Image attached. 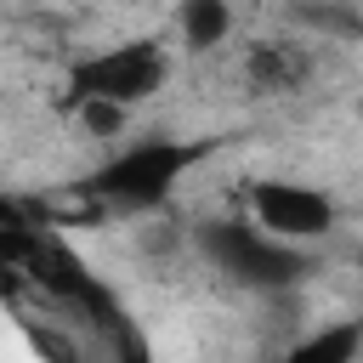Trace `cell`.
Here are the masks:
<instances>
[{
	"label": "cell",
	"mask_w": 363,
	"mask_h": 363,
	"mask_svg": "<svg viewBox=\"0 0 363 363\" xmlns=\"http://www.w3.org/2000/svg\"><path fill=\"white\" fill-rule=\"evenodd\" d=\"M227 28H233V6L227 0H182V40H187V51L221 45Z\"/></svg>",
	"instance_id": "5b68a950"
},
{
	"label": "cell",
	"mask_w": 363,
	"mask_h": 363,
	"mask_svg": "<svg viewBox=\"0 0 363 363\" xmlns=\"http://www.w3.org/2000/svg\"><path fill=\"white\" fill-rule=\"evenodd\" d=\"M79 108V125L91 130V136H113L119 125H125V113L130 108H113V102H96V96H85V102H74Z\"/></svg>",
	"instance_id": "ba28073f"
},
{
	"label": "cell",
	"mask_w": 363,
	"mask_h": 363,
	"mask_svg": "<svg viewBox=\"0 0 363 363\" xmlns=\"http://www.w3.org/2000/svg\"><path fill=\"white\" fill-rule=\"evenodd\" d=\"M113 357H119V363H147V340H142L130 323H113Z\"/></svg>",
	"instance_id": "9c48e42d"
},
{
	"label": "cell",
	"mask_w": 363,
	"mask_h": 363,
	"mask_svg": "<svg viewBox=\"0 0 363 363\" xmlns=\"http://www.w3.org/2000/svg\"><path fill=\"white\" fill-rule=\"evenodd\" d=\"M199 159V147H182V142H136L125 147L113 164H102L85 187L108 204H125V210H153L170 199V187L182 182V170Z\"/></svg>",
	"instance_id": "7a4b0ae2"
},
{
	"label": "cell",
	"mask_w": 363,
	"mask_h": 363,
	"mask_svg": "<svg viewBox=\"0 0 363 363\" xmlns=\"http://www.w3.org/2000/svg\"><path fill=\"white\" fill-rule=\"evenodd\" d=\"M250 216L261 233L284 238V244H306V238H329L335 233V199L301 182H255L250 187Z\"/></svg>",
	"instance_id": "277c9868"
},
{
	"label": "cell",
	"mask_w": 363,
	"mask_h": 363,
	"mask_svg": "<svg viewBox=\"0 0 363 363\" xmlns=\"http://www.w3.org/2000/svg\"><path fill=\"white\" fill-rule=\"evenodd\" d=\"M278 363H357V323H329Z\"/></svg>",
	"instance_id": "52a82bcc"
},
{
	"label": "cell",
	"mask_w": 363,
	"mask_h": 363,
	"mask_svg": "<svg viewBox=\"0 0 363 363\" xmlns=\"http://www.w3.org/2000/svg\"><path fill=\"white\" fill-rule=\"evenodd\" d=\"M301 74H306V57L289 45H255L250 51V79L261 91H289V85H301Z\"/></svg>",
	"instance_id": "8992f818"
},
{
	"label": "cell",
	"mask_w": 363,
	"mask_h": 363,
	"mask_svg": "<svg viewBox=\"0 0 363 363\" xmlns=\"http://www.w3.org/2000/svg\"><path fill=\"white\" fill-rule=\"evenodd\" d=\"M164 74H170L164 51L153 40H130V45H113L102 57H85L68 79V96L74 102L96 96V102H113V108H136L164 85Z\"/></svg>",
	"instance_id": "3957f363"
},
{
	"label": "cell",
	"mask_w": 363,
	"mask_h": 363,
	"mask_svg": "<svg viewBox=\"0 0 363 363\" xmlns=\"http://www.w3.org/2000/svg\"><path fill=\"white\" fill-rule=\"evenodd\" d=\"M199 250L244 289H289L312 272V255L301 244H284V238L261 233L255 221H204Z\"/></svg>",
	"instance_id": "6da1fadb"
}]
</instances>
